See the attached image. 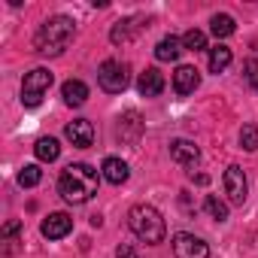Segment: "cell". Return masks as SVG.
I'll return each mask as SVG.
<instances>
[{
	"label": "cell",
	"instance_id": "6da1fadb",
	"mask_svg": "<svg viewBox=\"0 0 258 258\" xmlns=\"http://www.w3.org/2000/svg\"><path fill=\"white\" fill-rule=\"evenodd\" d=\"M97 170L85 161H76V164H67L58 176V195L67 201V204H85L91 195H97Z\"/></svg>",
	"mask_w": 258,
	"mask_h": 258
},
{
	"label": "cell",
	"instance_id": "7a4b0ae2",
	"mask_svg": "<svg viewBox=\"0 0 258 258\" xmlns=\"http://www.w3.org/2000/svg\"><path fill=\"white\" fill-rule=\"evenodd\" d=\"M73 34H76L73 19H67V16H52V19L43 22L40 31L34 34V49H37L40 55H61V52L70 46Z\"/></svg>",
	"mask_w": 258,
	"mask_h": 258
},
{
	"label": "cell",
	"instance_id": "3957f363",
	"mask_svg": "<svg viewBox=\"0 0 258 258\" xmlns=\"http://www.w3.org/2000/svg\"><path fill=\"white\" fill-rule=\"evenodd\" d=\"M127 225H131V231H134L143 243H149V246L161 243L164 234H167V225H164L161 213H158L155 207H149V204H137V207L127 210Z\"/></svg>",
	"mask_w": 258,
	"mask_h": 258
},
{
	"label": "cell",
	"instance_id": "277c9868",
	"mask_svg": "<svg viewBox=\"0 0 258 258\" xmlns=\"http://www.w3.org/2000/svg\"><path fill=\"white\" fill-rule=\"evenodd\" d=\"M97 82H100V88H103L106 94H118V91L127 88V82H131V67H127L124 61L109 58V61L100 64V70H97Z\"/></svg>",
	"mask_w": 258,
	"mask_h": 258
},
{
	"label": "cell",
	"instance_id": "5b68a950",
	"mask_svg": "<svg viewBox=\"0 0 258 258\" xmlns=\"http://www.w3.org/2000/svg\"><path fill=\"white\" fill-rule=\"evenodd\" d=\"M49 88H52V73H49L46 67L31 70V73L25 76V82H22V103H25V106H40Z\"/></svg>",
	"mask_w": 258,
	"mask_h": 258
},
{
	"label": "cell",
	"instance_id": "8992f818",
	"mask_svg": "<svg viewBox=\"0 0 258 258\" xmlns=\"http://www.w3.org/2000/svg\"><path fill=\"white\" fill-rule=\"evenodd\" d=\"M225 195H228V201L231 204H237V207H243V201H246V191H249V182H246V173H243V167H237V164H231L228 170H225Z\"/></svg>",
	"mask_w": 258,
	"mask_h": 258
},
{
	"label": "cell",
	"instance_id": "52a82bcc",
	"mask_svg": "<svg viewBox=\"0 0 258 258\" xmlns=\"http://www.w3.org/2000/svg\"><path fill=\"white\" fill-rule=\"evenodd\" d=\"M173 255H176V258H207V255H210V246H207L201 237L182 231V234L173 237Z\"/></svg>",
	"mask_w": 258,
	"mask_h": 258
},
{
	"label": "cell",
	"instance_id": "ba28073f",
	"mask_svg": "<svg viewBox=\"0 0 258 258\" xmlns=\"http://www.w3.org/2000/svg\"><path fill=\"white\" fill-rule=\"evenodd\" d=\"M198 85H201V73H198L191 64L176 67V73H173V91H176L179 97L195 94V91H198Z\"/></svg>",
	"mask_w": 258,
	"mask_h": 258
},
{
	"label": "cell",
	"instance_id": "9c48e42d",
	"mask_svg": "<svg viewBox=\"0 0 258 258\" xmlns=\"http://www.w3.org/2000/svg\"><path fill=\"white\" fill-rule=\"evenodd\" d=\"M40 231H43V237H49V240H61V237H67V234L73 231V219H70L67 213H52V216L43 219Z\"/></svg>",
	"mask_w": 258,
	"mask_h": 258
},
{
	"label": "cell",
	"instance_id": "30bf717a",
	"mask_svg": "<svg viewBox=\"0 0 258 258\" xmlns=\"http://www.w3.org/2000/svg\"><path fill=\"white\" fill-rule=\"evenodd\" d=\"M67 140L73 143V146H79V149H85V146H91L94 143V124L88 121V118H76V121H70L67 124Z\"/></svg>",
	"mask_w": 258,
	"mask_h": 258
},
{
	"label": "cell",
	"instance_id": "8fae6325",
	"mask_svg": "<svg viewBox=\"0 0 258 258\" xmlns=\"http://www.w3.org/2000/svg\"><path fill=\"white\" fill-rule=\"evenodd\" d=\"M137 88H140L143 97H158V94L164 91V76H161L155 67H146V70L140 73V79H137Z\"/></svg>",
	"mask_w": 258,
	"mask_h": 258
},
{
	"label": "cell",
	"instance_id": "7c38bea8",
	"mask_svg": "<svg viewBox=\"0 0 258 258\" xmlns=\"http://www.w3.org/2000/svg\"><path fill=\"white\" fill-rule=\"evenodd\" d=\"M140 31H143V19H121V22H115V25H112L109 40L118 46V43H127L131 37H137Z\"/></svg>",
	"mask_w": 258,
	"mask_h": 258
},
{
	"label": "cell",
	"instance_id": "4fadbf2b",
	"mask_svg": "<svg viewBox=\"0 0 258 258\" xmlns=\"http://www.w3.org/2000/svg\"><path fill=\"white\" fill-rule=\"evenodd\" d=\"M103 179L106 182H112V185H121V182H127V176H131V170H127V164L121 161V158H115V155H109V158H103Z\"/></svg>",
	"mask_w": 258,
	"mask_h": 258
},
{
	"label": "cell",
	"instance_id": "5bb4252c",
	"mask_svg": "<svg viewBox=\"0 0 258 258\" xmlns=\"http://www.w3.org/2000/svg\"><path fill=\"white\" fill-rule=\"evenodd\" d=\"M170 158H173L176 164H198L201 149H198L191 140H173V143H170Z\"/></svg>",
	"mask_w": 258,
	"mask_h": 258
},
{
	"label": "cell",
	"instance_id": "9a60e30c",
	"mask_svg": "<svg viewBox=\"0 0 258 258\" xmlns=\"http://www.w3.org/2000/svg\"><path fill=\"white\" fill-rule=\"evenodd\" d=\"M61 97H64L67 106H82V103L88 100V85L79 82V79H67V82L61 85Z\"/></svg>",
	"mask_w": 258,
	"mask_h": 258
},
{
	"label": "cell",
	"instance_id": "2e32d148",
	"mask_svg": "<svg viewBox=\"0 0 258 258\" xmlns=\"http://www.w3.org/2000/svg\"><path fill=\"white\" fill-rule=\"evenodd\" d=\"M182 49H185L182 40L170 34V37H164V40L155 46V58H158V61H176V58L182 55Z\"/></svg>",
	"mask_w": 258,
	"mask_h": 258
},
{
	"label": "cell",
	"instance_id": "e0dca14e",
	"mask_svg": "<svg viewBox=\"0 0 258 258\" xmlns=\"http://www.w3.org/2000/svg\"><path fill=\"white\" fill-rule=\"evenodd\" d=\"M140 131H143V121H140V115L137 112H127L124 118H118V137L121 140H137L140 137Z\"/></svg>",
	"mask_w": 258,
	"mask_h": 258
},
{
	"label": "cell",
	"instance_id": "ac0fdd59",
	"mask_svg": "<svg viewBox=\"0 0 258 258\" xmlns=\"http://www.w3.org/2000/svg\"><path fill=\"white\" fill-rule=\"evenodd\" d=\"M234 19L231 16H225V13H216L213 19H210V31H213V37L216 40H225V37H231L234 34Z\"/></svg>",
	"mask_w": 258,
	"mask_h": 258
},
{
	"label": "cell",
	"instance_id": "d6986e66",
	"mask_svg": "<svg viewBox=\"0 0 258 258\" xmlns=\"http://www.w3.org/2000/svg\"><path fill=\"white\" fill-rule=\"evenodd\" d=\"M228 64H231V49L228 46H213L210 49V70L213 73H222V70H228Z\"/></svg>",
	"mask_w": 258,
	"mask_h": 258
},
{
	"label": "cell",
	"instance_id": "ffe728a7",
	"mask_svg": "<svg viewBox=\"0 0 258 258\" xmlns=\"http://www.w3.org/2000/svg\"><path fill=\"white\" fill-rule=\"evenodd\" d=\"M34 152H37V158H40V161H55V158L61 155V146H58V140H55V137H43V140H37Z\"/></svg>",
	"mask_w": 258,
	"mask_h": 258
},
{
	"label": "cell",
	"instance_id": "44dd1931",
	"mask_svg": "<svg viewBox=\"0 0 258 258\" xmlns=\"http://www.w3.org/2000/svg\"><path fill=\"white\" fill-rule=\"evenodd\" d=\"M40 179H43V170H40L37 164H25V167L19 170V185H25V188H34Z\"/></svg>",
	"mask_w": 258,
	"mask_h": 258
},
{
	"label": "cell",
	"instance_id": "7402d4cb",
	"mask_svg": "<svg viewBox=\"0 0 258 258\" xmlns=\"http://www.w3.org/2000/svg\"><path fill=\"white\" fill-rule=\"evenodd\" d=\"M240 146L246 152H255L258 149V124H243V131H240Z\"/></svg>",
	"mask_w": 258,
	"mask_h": 258
},
{
	"label": "cell",
	"instance_id": "603a6c76",
	"mask_svg": "<svg viewBox=\"0 0 258 258\" xmlns=\"http://www.w3.org/2000/svg\"><path fill=\"white\" fill-rule=\"evenodd\" d=\"M204 207H207V213H210L216 222H225V219H228V207H225L216 195H207V204H204Z\"/></svg>",
	"mask_w": 258,
	"mask_h": 258
},
{
	"label": "cell",
	"instance_id": "cb8c5ba5",
	"mask_svg": "<svg viewBox=\"0 0 258 258\" xmlns=\"http://www.w3.org/2000/svg\"><path fill=\"white\" fill-rule=\"evenodd\" d=\"M182 46L191 49V52H201V49H207V34L204 31H188L182 37Z\"/></svg>",
	"mask_w": 258,
	"mask_h": 258
},
{
	"label": "cell",
	"instance_id": "d4e9b609",
	"mask_svg": "<svg viewBox=\"0 0 258 258\" xmlns=\"http://www.w3.org/2000/svg\"><path fill=\"white\" fill-rule=\"evenodd\" d=\"M115 258H140V255H137V249H134V246H127V243H121V246L115 249Z\"/></svg>",
	"mask_w": 258,
	"mask_h": 258
},
{
	"label": "cell",
	"instance_id": "484cf974",
	"mask_svg": "<svg viewBox=\"0 0 258 258\" xmlns=\"http://www.w3.org/2000/svg\"><path fill=\"white\" fill-rule=\"evenodd\" d=\"M246 79H249V82L255 85V91H258V64H255V61L246 64Z\"/></svg>",
	"mask_w": 258,
	"mask_h": 258
},
{
	"label": "cell",
	"instance_id": "4316f807",
	"mask_svg": "<svg viewBox=\"0 0 258 258\" xmlns=\"http://www.w3.org/2000/svg\"><path fill=\"white\" fill-rule=\"evenodd\" d=\"M19 228H22V225H19V222H10V225H7V228H4V237H13V234H16V231H19Z\"/></svg>",
	"mask_w": 258,
	"mask_h": 258
},
{
	"label": "cell",
	"instance_id": "83f0119b",
	"mask_svg": "<svg viewBox=\"0 0 258 258\" xmlns=\"http://www.w3.org/2000/svg\"><path fill=\"white\" fill-rule=\"evenodd\" d=\"M191 176H195V173H191ZM195 182H198V185H207V182H210V176H207V173H198V176H195Z\"/></svg>",
	"mask_w": 258,
	"mask_h": 258
}]
</instances>
